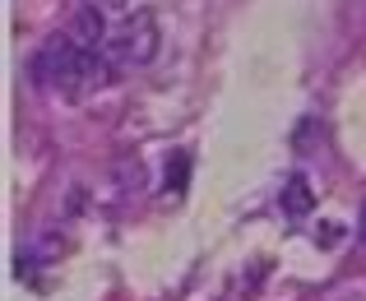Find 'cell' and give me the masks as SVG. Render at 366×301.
<instances>
[{
  "instance_id": "cell-7",
  "label": "cell",
  "mask_w": 366,
  "mask_h": 301,
  "mask_svg": "<svg viewBox=\"0 0 366 301\" xmlns=\"http://www.w3.org/2000/svg\"><path fill=\"white\" fill-rule=\"evenodd\" d=\"M343 241V222H325L320 232H315V246H325V250H334Z\"/></svg>"
},
{
  "instance_id": "cell-2",
  "label": "cell",
  "mask_w": 366,
  "mask_h": 301,
  "mask_svg": "<svg viewBox=\"0 0 366 301\" xmlns=\"http://www.w3.org/2000/svg\"><path fill=\"white\" fill-rule=\"evenodd\" d=\"M107 51H112V61H121V65H149L153 56H158V24H153L149 14H134L130 24H121L117 33H112Z\"/></svg>"
},
{
  "instance_id": "cell-6",
  "label": "cell",
  "mask_w": 366,
  "mask_h": 301,
  "mask_svg": "<svg viewBox=\"0 0 366 301\" xmlns=\"http://www.w3.org/2000/svg\"><path fill=\"white\" fill-rule=\"evenodd\" d=\"M186 181H190V153H172V158H167V190L181 195Z\"/></svg>"
},
{
  "instance_id": "cell-5",
  "label": "cell",
  "mask_w": 366,
  "mask_h": 301,
  "mask_svg": "<svg viewBox=\"0 0 366 301\" xmlns=\"http://www.w3.org/2000/svg\"><path fill=\"white\" fill-rule=\"evenodd\" d=\"M112 177L121 181V195H134V190L144 186V167H139L134 158H121L117 167H112Z\"/></svg>"
},
{
  "instance_id": "cell-3",
  "label": "cell",
  "mask_w": 366,
  "mask_h": 301,
  "mask_svg": "<svg viewBox=\"0 0 366 301\" xmlns=\"http://www.w3.org/2000/svg\"><path fill=\"white\" fill-rule=\"evenodd\" d=\"M65 37H70L74 46H84V51H98L102 42H112L107 37V14L93 5H79L70 14V24H65Z\"/></svg>"
},
{
  "instance_id": "cell-4",
  "label": "cell",
  "mask_w": 366,
  "mask_h": 301,
  "mask_svg": "<svg viewBox=\"0 0 366 301\" xmlns=\"http://www.w3.org/2000/svg\"><path fill=\"white\" fill-rule=\"evenodd\" d=\"M278 209H283L287 218H306V213L315 209V190H311V177H302V172H292V177L283 181V195H278Z\"/></svg>"
},
{
  "instance_id": "cell-9",
  "label": "cell",
  "mask_w": 366,
  "mask_h": 301,
  "mask_svg": "<svg viewBox=\"0 0 366 301\" xmlns=\"http://www.w3.org/2000/svg\"><path fill=\"white\" fill-rule=\"evenodd\" d=\"M357 241L366 246V199H362V218H357Z\"/></svg>"
},
{
  "instance_id": "cell-1",
  "label": "cell",
  "mask_w": 366,
  "mask_h": 301,
  "mask_svg": "<svg viewBox=\"0 0 366 301\" xmlns=\"http://www.w3.org/2000/svg\"><path fill=\"white\" fill-rule=\"evenodd\" d=\"M33 79L42 89H61L65 98H84L93 89H107L112 84V65L102 61L98 51H84L70 37H51L42 51L33 56Z\"/></svg>"
},
{
  "instance_id": "cell-8",
  "label": "cell",
  "mask_w": 366,
  "mask_h": 301,
  "mask_svg": "<svg viewBox=\"0 0 366 301\" xmlns=\"http://www.w3.org/2000/svg\"><path fill=\"white\" fill-rule=\"evenodd\" d=\"M84 5L102 9V14H121V9H125V0H84Z\"/></svg>"
}]
</instances>
